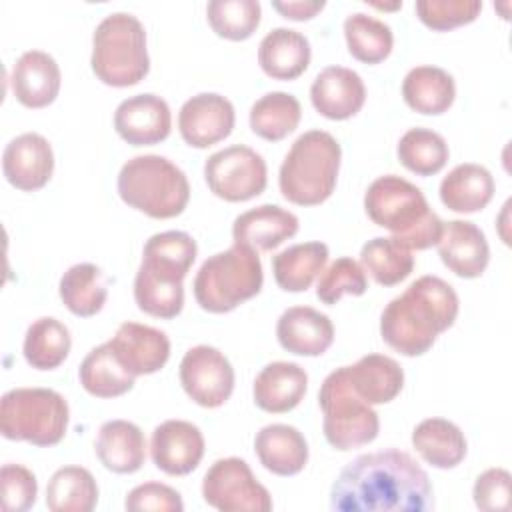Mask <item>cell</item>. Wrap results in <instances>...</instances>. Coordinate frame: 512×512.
Returning a JSON list of instances; mask_svg holds the SVG:
<instances>
[{"label":"cell","instance_id":"cell-1","mask_svg":"<svg viewBox=\"0 0 512 512\" xmlns=\"http://www.w3.org/2000/svg\"><path fill=\"white\" fill-rule=\"evenodd\" d=\"M334 512H426L434 508L426 470L404 450L386 448L348 462L330 490Z\"/></svg>","mask_w":512,"mask_h":512},{"label":"cell","instance_id":"cell-2","mask_svg":"<svg viewBox=\"0 0 512 512\" xmlns=\"http://www.w3.org/2000/svg\"><path fill=\"white\" fill-rule=\"evenodd\" d=\"M456 290L438 276L416 278L380 316V336L404 356H422L458 316Z\"/></svg>","mask_w":512,"mask_h":512},{"label":"cell","instance_id":"cell-3","mask_svg":"<svg viewBox=\"0 0 512 512\" xmlns=\"http://www.w3.org/2000/svg\"><path fill=\"white\" fill-rule=\"evenodd\" d=\"M196 240L182 230L150 236L134 278L138 308L156 318H174L184 306V278L196 260Z\"/></svg>","mask_w":512,"mask_h":512},{"label":"cell","instance_id":"cell-4","mask_svg":"<svg viewBox=\"0 0 512 512\" xmlns=\"http://www.w3.org/2000/svg\"><path fill=\"white\" fill-rule=\"evenodd\" d=\"M368 218L392 232L408 250H426L434 246L442 232V220L426 202L418 186L396 174L378 176L364 194Z\"/></svg>","mask_w":512,"mask_h":512},{"label":"cell","instance_id":"cell-5","mask_svg":"<svg viewBox=\"0 0 512 512\" xmlns=\"http://www.w3.org/2000/svg\"><path fill=\"white\" fill-rule=\"evenodd\" d=\"M342 148L324 130L300 134L282 160L278 184L282 196L298 206H316L336 188Z\"/></svg>","mask_w":512,"mask_h":512},{"label":"cell","instance_id":"cell-6","mask_svg":"<svg viewBox=\"0 0 512 512\" xmlns=\"http://www.w3.org/2000/svg\"><path fill=\"white\" fill-rule=\"evenodd\" d=\"M118 194L134 210L150 218L180 216L190 200L186 174L166 156H134L118 172Z\"/></svg>","mask_w":512,"mask_h":512},{"label":"cell","instance_id":"cell-7","mask_svg":"<svg viewBox=\"0 0 512 512\" xmlns=\"http://www.w3.org/2000/svg\"><path fill=\"white\" fill-rule=\"evenodd\" d=\"M90 66L96 78L114 88L134 86L150 70L146 30L128 12L104 16L92 34Z\"/></svg>","mask_w":512,"mask_h":512},{"label":"cell","instance_id":"cell-8","mask_svg":"<svg viewBox=\"0 0 512 512\" xmlns=\"http://www.w3.org/2000/svg\"><path fill=\"white\" fill-rule=\"evenodd\" d=\"M264 284L258 250L234 242L206 258L194 278V298L202 310L224 314L254 298Z\"/></svg>","mask_w":512,"mask_h":512},{"label":"cell","instance_id":"cell-9","mask_svg":"<svg viewBox=\"0 0 512 512\" xmlns=\"http://www.w3.org/2000/svg\"><path fill=\"white\" fill-rule=\"evenodd\" d=\"M68 420V402L56 390L14 388L2 396L0 430L6 440L54 446L64 438Z\"/></svg>","mask_w":512,"mask_h":512},{"label":"cell","instance_id":"cell-10","mask_svg":"<svg viewBox=\"0 0 512 512\" xmlns=\"http://www.w3.org/2000/svg\"><path fill=\"white\" fill-rule=\"evenodd\" d=\"M318 406L324 414V438L340 450H354L376 440L380 430L378 414L350 386L346 366L332 370L318 392Z\"/></svg>","mask_w":512,"mask_h":512},{"label":"cell","instance_id":"cell-11","mask_svg":"<svg viewBox=\"0 0 512 512\" xmlns=\"http://www.w3.org/2000/svg\"><path fill=\"white\" fill-rule=\"evenodd\" d=\"M210 192L226 202H246L264 192L268 170L264 158L244 144L222 148L204 162Z\"/></svg>","mask_w":512,"mask_h":512},{"label":"cell","instance_id":"cell-12","mask_svg":"<svg viewBox=\"0 0 512 512\" xmlns=\"http://www.w3.org/2000/svg\"><path fill=\"white\" fill-rule=\"evenodd\" d=\"M206 504L222 512H268L270 492L256 480L246 460L230 456L216 460L202 480Z\"/></svg>","mask_w":512,"mask_h":512},{"label":"cell","instance_id":"cell-13","mask_svg":"<svg viewBox=\"0 0 512 512\" xmlns=\"http://www.w3.org/2000/svg\"><path fill=\"white\" fill-rule=\"evenodd\" d=\"M178 374L188 398L202 408H218L232 396L234 368L214 346L190 348L180 360Z\"/></svg>","mask_w":512,"mask_h":512},{"label":"cell","instance_id":"cell-14","mask_svg":"<svg viewBox=\"0 0 512 512\" xmlns=\"http://www.w3.org/2000/svg\"><path fill=\"white\" fill-rule=\"evenodd\" d=\"M236 122L232 102L216 92H200L188 98L178 112V130L192 148H208L230 136Z\"/></svg>","mask_w":512,"mask_h":512},{"label":"cell","instance_id":"cell-15","mask_svg":"<svg viewBox=\"0 0 512 512\" xmlns=\"http://www.w3.org/2000/svg\"><path fill=\"white\" fill-rule=\"evenodd\" d=\"M150 456L164 474L186 476L198 468L204 456V436L188 420H166L152 432Z\"/></svg>","mask_w":512,"mask_h":512},{"label":"cell","instance_id":"cell-16","mask_svg":"<svg viewBox=\"0 0 512 512\" xmlns=\"http://www.w3.org/2000/svg\"><path fill=\"white\" fill-rule=\"evenodd\" d=\"M118 136L132 146H152L168 138L172 112L164 98L156 94H136L122 100L114 112Z\"/></svg>","mask_w":512,"mask_h":512},{"label":"cell","instance_id":"cell-17","mask_svg":"<svg viewBox=\"0 0 512 512\" xmlns=\"http://www.w3.org/2000/svg\"><path fill=\"white\" fill-rule=\"evenodd\" d=\"M2 172L18 190H40L54 172L50 142L38 132H24L12 138L2 154Z\"/></svg>","mask_w":512,"mask_h":512},{"label":"cell","instance_id":"cell-18","mask_svg":"<svg viewBox=\"0 0 512 512\" xmlns=\"http://www.w3.org/2000/svg\"><path fill=\"white\" fill-rule=\"evenodd\" d=\"M108 344L122 366L134 376L154 374L162 370L170 358L168 336L148 324L122 322Z\"/></svg>","mask_w":512,"mask_h":512},{"label":"cell","instance_id":"cell-19","mask_svg":"<svg viewBox=\"0 0 512 512\" xmlns=\"http://www.w3.org/2000/svg\"><path fill=\"white\" fill-rule=\"evenodd\" d=\"M436 246L444 266L460 278L482 276L490 262V246L484 232L468 220L444 222Z\"/></svg>","mask_w":512,"mask_h":512},{"label":"cell","instance_id":"cell-20","mask_svg":"<svg viewBox=\"0 0 512 512\" xmlns=\"http://www.w3.org/2000/svg\"><path fill=\"white\" fill-rule=\"evenodd\" d=\"M310 100L318 114L330 120H346L358 114L366 102V86L358 72L344 66L324 68L310 86Z\"/></svg>","mask_w":512,"mask_h":512},{"label":"cell","instance_id":"cell-21","mask_svg":"<svg viewBox=\"0 0 512 512\" xmlns=\"http://www.w3.org/2000/svg\"><path fill=\"white\" fill-rule=\"evenodd\" d=\"M60 66L44 50H26L12 66L10 86L16 100L26 108H44L60 92Z\"/></svg>","mask_w":512,"mask_h":512},{"label":"cell","instance_id":"cell-22","mask_svg":"<svg viewBox=\"0 0 512 512\" xmlns=\"http://www.w3.org/2000/svg\"><path fill=\"white\" fill-rule=\"evenodd\" d=\"M276 338L290 354L322 356L334 342V324L316 308L292 306L280 314Z\"/></svg>","mask_w":512,"mask_h":512},{"label":"cell","instance_id":"cell-23","mask_svg":"<svg viewBox=\"0 0 512 512\" xmlns=\"http://www.w3.org/2000/svg\"><path fill=\"white\" fill-rule=\"evenodd\" d=\"M308 390V374L296 362H270L254 380V402L260 410L270 414H284L294 410Z\"/></svg>","mask_w":512,"mask_h":512},{"label":"cell","instance_id":"cell-24","mask_svg":"<svg viewBox=\"0 0 512 512\" xmlns=\"http://www.w3.org/2000/svg\"><path fill=\"white\" fill-rule=\"evenodd\" d=\"M298 216L276 204H262L236 216L232 238L254 250H274L298 232Z\"/></svg>","mask_w":512,"mask_h":512},{"label":"cell","instance_id":"cell-25","mask_svg":"<svg viewBox=\"0 0 512 512\" xmlns=\"http://www.w3.org/2000/svg\"><path fill=\"white\" fill-rule=\"evenodd\" d=\"M260 464L276 476H294L308 462V444L302 432L290 424H268L254 438Z\"/></svg>","mask_w":512,"mask_h":512},{"label":"cell","instance_id":"cell-26","mask_svg":"<svg viewBox=\"0 0 512 512\" xmlns=\"http://www.w3.org/2000/svg\"><path fill=\"white\" fill-rule=\"evenodd\" d=\"M308 38L292 28H272L258 46V64L274 80H294L310 64Z\"/></svg>","mask_w":512,"mask_h":512},{"label":"cell","instance_id":"cell-27","mask_svg":"<svg viewBox=\"0 0 512 512\" xmlns=\"http://www.w3.org/2000/svg\"><path fill=\"white\" fill-rule=\"evenodd\" d=\"M94 450L104 468L116 474H132L146 460V438L130 420H108L98 430Z\"/></svg>","mask_w":512,"mask_h":512},{"label":"cell","instance_id":"cell-28","mask_svg":"<svg viewBox=\"0 0 512 512\" xmlns=\"http://www.w3.org/2000/svg\"><path fill=\"white\" fill-rule=\"evenodd\" d=\"M492 196L494 178L490 170L474 162L454 166L440 182V200L452 212H478L488 206Z\"/></svg>","mask_w":512,"mask_h":512},{"label":"cell","instance_id":"cell-29","mask_svg":"<svg viewBox=\"0 0 512 512\" xmlns=\"http://www.w3.org/2000/svg\"><path fill=\"white\" fill-rule=\"evenodd\" d=\"M352 390L368 404L394 400L404 386L402 366L384 354H366L356 364L346 366Z\"/></svg>","mask_w":512,"mask_h":512},{"label":"cell","instance_id":"cell-30","mask_svg":"<svg viewBox=\"0 0 512 512\" xmlns=\"http://www.w3.org/2000/svg\"><path fill=\"white\" fill-rule=\"evenodd\" d=\"M412 446L434 468L458 466L468 450L464 432L446 418H426L412 430Z\"/></svg>","mask_w":512,"mask_h":512},{"label":"cell","instance_id":"cell-31","mask_svg":"<svg viewBox=\"0 0 512 512\" xmlns=\"http://www.w3.org/2000/svg\"><path fill=\"white\" fill-rule=\"evenodd\" d=\"M404 102L420 114H442L456 98V84L452 74L440 66H414L402 82Z\"/></svg>","mask_w":512,"mask_h":512},{"label":"cell","instance_id":"cell-32","mask_svg":"<svg viewBox=\"0 0 512 512\" xmlns=\"http://www.w3.org/2000/svg\"><path fill=\"white\" fill-rule=\"evenodd\" d=\"M78 378L82 388L96 398H116L134 388L136 376L128 372L112 352L110 344L104 342L92 348L80 368Z\"/></svg>","mask_w":512,"mask_h":512},{"label":"cell","instance_id":"cell-33","mask_svg":"<svg viewBox=\"0 0 512 512\" xmlns=\"http://www.w3.org/2000/svg\"><path fill=\"white\" fill-rule=\"evenodd\" d=\"M328 262V246L324 242L294 244L272 258L276 284L286 292H304L320 276Z\"/></svg>","mask_w":512,"mask_h":512},{"label":"cell","instance_id":"cell-34","mask_svg":"<svg viewBox=\"0 0 512 512\" xmlns=\"http://www.w3.org/2000/svg\"><path fill=\"white\" fill-rule=\"evenodd\" d=\"M58 292L64 306L82 318L98 314L108 298L102 270L92 262L70 266L60 278Z\"/></svg>","mask_w":512,"mask_h":512},{"label":"cell","instance_id":"cell-35","mask_svg":"<svg viewBox=\"0 0 512 512\" xmlns=\"http://www.w3.org/2000/svg\"><path fill=\"white\" fill-rule=\"evenodd\" d=\"M98 502V484L82 466L58 468L46 486V506L52 512H90Z\"/></svg>","mask_w":512,"mask_h":512},{"label":"cell","instance_id":"cell-36","mask_svg":"<svg viewBox=\"0 0 512 512\" xmlns=\"http://www.w3.org/2000/svg\"><path fill=\"white\" fill-rule=\"evenodd\" d=\"M72 346L70 330L52 316H42L34 320L24 334V360L36 370L58 368Z\"/></svg>","mask_w":512,"mask_h":512},{"label":"cell","instance_id":"cell-37","mask_svg":"<svg viewBox=\"0 0 512 512\" xmlns=\"http://www.w3.org/2000/svg\"><path fill=\"white\" fill-rule=\"evenodd\" d=\"M360 266L380 286H394L414 270V256L392 236H376L360 250Z\"/></svg>","mask_w":512,"mask_h":512},{"label":"cell","instance_id":"cell-38","mask_svg":"<svg viewBox=\"0 0 512 512\" xmlns=\"http://www.w3.org/2000/svg\"><path fill=\"white\" fill-rule=\"evenodd\" d=\"M302 108L296 96L288 92H268L250 108V128L256 136L278 142L294 132L300 124Z\"/></svg>","mask_w":512,"mask_h":512},{"label":"cell","instance_id":"cell-39","mask_svg":"<svg viewBox=\"0 0 512 512\" xmlns=\"http://www.w3.org/2000/svg\"><path fill=\"white\" fill-rule=\"evenodd\" d=\"M344 38L348 52L366 64H378L390 56L394 46L392 28L370 14L354 12L344 20Z\"/></svg>","mask_w":512,"mask_h":512},{"label":"cell","instance_id":"cell-40","mask_svg":"<svg viewBox=\"0 0 512 512\" xmlns=\"http://www.w3.org/2000/svg\"><path fill=\"white\" fill-rule=\"evenodd\" d=\"M398 160L404 168L418 176L438 174L450 156L446 140L430 128H410L396 146Z\"/></svg>","mask_w":512,"mask_h":512},{"label":"cell","instance_id":"cell-41","mask_svg":"<svg viewBox=\"0 0 512 512\" xmlns=\"http://www.w3.org/2000/svg\"><path fill=\"white\" fill-rule=\"evenodd\" d=\"M262 8L258 0H210L206 18L212 30L226 40H246L260 24Z\"/></svg>","mask_w":512,"mask_h":512},{"label":"cell","instance_id":"cell-42","mask_svg":"<svg viewBox=\"0 0 512 512\" xmlns=\"http://www.w3.org/2000/svg\"><path fill=\"white\" fill-rule=\"evenodd\" d=\"M366 288H368V282H366L364 268L356 260L344 256L334 260L326 270H322L316 286V296L320 302L332 306L344 294L362 296Z\"/></svg>","mask_w":512,"mask_h":512},{"label":"cell","instance_id":"cell-43","mask_svg":"<svg viewBox=\"0 0 512 512\" xmlns=\"http://www.w3.org/2000/svg\"><path fill=\"white\" fill-rule=\"evenodd\" d=\"M414 10L420 22L432 30L444 32L478 18L482 2L478 0H418Z\"/></svg>","mask_w":512,"mask_h":512},{"label":"cell","instance_id":"cell-44","mask_svg":"<svg viewBox=\"0 0 512 512\" xmlns=\"http://www.w3.org/2000/svg\"><path fill=\"white\" fill-rule=\"evenodd\" d=\"M2 480V508L4 512H24L34 506L38 496V482L32 470L22 464H4Z\"/></svg>","mask_w":512,"mask_h":512},{"label":"cell","instance_id":"cell-45","mask_svg":"<svg viewBox=\"0 0 512 512\" xmlns=\"http://www.w3.org/2000/svg\"><path fill=\"white\" fill-rule=\"evenodd\" d=\"M130 512H182L184 502L180 494L160 482H144L132 488L124 500Z\"/></svg>","mask_w":512,"mask_h":512},{"label":"cell","instance_id":"cell-46","mask_svg":"<svg viewBox=\"0 0 512 512\" xmlns=\"http://www.w3.org/2000/svg\"><path fill=\"white\" fill-rule=\"evenodd\" d=\"M510 472L504 468L484 470L472 488L474 504L480 510H508L510 508Z\"/></svg>","mask_w":512,"mask_h":512},{"label":"cell","instance_id":"cell-47","mask_svg":"<svg viewBox=\"0 0 512 512\" xmlns=\"http://www.w3.org/2000/svg\"><path fill=\"white\" fill-rule=\"evenodd\" d=\"M326 6L324 0H290V2H272V8L278 10L284 18L290 20H310Z\"/></svg>","mask_w":512,"mask_h":512}]
</instances>
